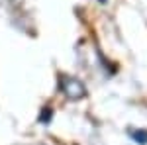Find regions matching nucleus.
<instances>
[{
  "mask_svg": "<svg viewBox=\"0 0 147 145\" xmlns=\"http://www.w3.org/2000/svg\"><path fill=\"white\" fill-rule=\"evenodd\" d=\"M61 80H63L61 86H63V92L67 94V98L77 100V98H82V96L86 94V90H84V86H82L80 80H77V78H69V77H63Z\"/></svg>",
  "mask_w": 147,
  "mask_h": 145,
  "instance_id": "1",
  "label": "nucleus"
},
{
  "mask_svg": "<svg viewBox=\"0 0 147 145\" xmlns=\"http://www.w3.org/2000/svg\"><path fill=\"white\" fill-rule=\"evenodd\" d=\"M49 120H51V108H45L41 112V116H39V122L43 123V122H49Z\"/></svg>",
  "mask_w": 147,
  "mask_h": 145,
  "instance_id": "3",
  "label": "nucleus"
},
{
  "mask_svg": "<svg viewBox=\"0 0 147 145\" xmlns=\"http://www.w3.org/2000/svg\"><path fill=\"white\" fill-rule=\"evenodd\" d=\"M129 135L139 145H147V129H129Z\"/></svg>",
  "mask_w": 147,
  "mask_h": 145,
  "instance_id": "2",
  "label": "nucleus"
}]
</instances>
